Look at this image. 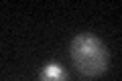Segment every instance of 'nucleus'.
Here are the masks:
<instances>
[{
	"instance_id": "1",
	"label": "nucleus",
	"mask_w": 122,
	"mask_h": 81,
	"mask_svg": "<svg viewBox=\"0 0 122 81\" xmlns=\"http://www.w3.org/2000/svg\"><path fill=\"white\" fill-rule=\"evenodd\" d=\"M69 55L75 69L86 77H100L110 65V53L104 41L92 33H79L69 45Z\"/></svg>"
},
{
	"instance_id": "2",
	"label": "nucleus",
	"mask_w": 122,
	"mask_h": 81,
	"mask_svg": "<svg viewBox=\"0 0 122 81\" xmlns=\"http://www.w3.org/2000/svg\"><path fill=\"white\" fill-rule=\"evenodd\" d=\"M69 75L59 63L51 61V63H45V67L39 73V81H67Z\"/></svg>"
}]
</instances>
